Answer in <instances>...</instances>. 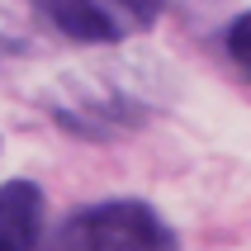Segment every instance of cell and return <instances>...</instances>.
<instances>
[{
	"mask_svg": "<svg viewBox=\"0 0 251 251\" xmlns=\"http://www.w3.org/2000/svg\"><path fill=\"white\" fill-rule=\"evenodd\" d=\"M38 5H43V14L76 43H109V38H119L128 28L124 19H114L95 0H38Z\"/></svg>",
	"mask_w": 251,
	"mask_h": 251,
	"instance_id": "cell-3",
	"label": "cell"
},
{
	"mask_svg": "<svg viewBox=\"0 0 251 251\" xmlns=\"http://www.w3.org/2000/svg\"><path fill=\"white\" fill-rule=\"evenodd\" d=\"M62 251H161L176 247L171 227L156 218L138 199H109L95 209H81L62 232H57Z\"/></svg>",
	"mask_w": 251,
	"mask_h": 251,
	"instance_id": "cell-1",
	"label": "cell"
},
{
	"mask_svg": "<svg viewBox=\"0 0 251 251\" xmlns=\"http://www.w3.org/2000/svg\"><path fill=\"white\" fill-rule=\"evenodd\" d=\"M227 52H232V62L242 67V76L251 81V10L227 28Z\"/></svg>",
	"mask_w": 251,
	"mask_h": 251,
	"instance_id": "cell-4",
	"label": "cell"
},
{
	"mask_svg": "<svg viewBox=\"0 0 251 251\" xmlns=\"http://www.w3.org/2000/svg\"><path fill=\"white\" fill-rule=\"evenodd\" d=\"M43 242V199L38 185H0V251H33Z\"/></svg>",
	"mask_w": 251,
	"mask_h": 251,
	"instance_id": "cell-2",
	"label": "cell"
},
{
	"mask_svg": "<svg viewBox=\"0 0 251 251\" xmlns=\"http://www.w3.org/2000/svg\"><path fill=\"white\" fill-rule=\"evenodd\" d=\"M114 10H119V19L124 24H152L156 14H161V5L166 0H109Z\"/></svg>",
	"mask_w": 251,
	"mask_h": 251,
	"instance_id": "cell-5",
	"label": "cell"
}]
</instances>
